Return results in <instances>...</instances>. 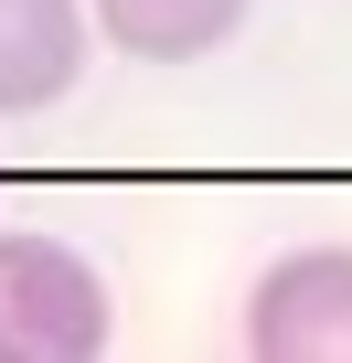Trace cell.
<instances>
[{"label":"cell","instance_id":"277c9868","mask_svg":"<svg viewBox=\"0 0 352 363\" xmlns=\"http://www.w3.org/2000/svg\"><path fill=\"white\" fill-rule=\"evenodd\" d=\"M86 11L128 65H203L214 43H235L246 0H86Z\"/></svg>","mask_w":352,"mask_h":363},{"label":"cell","instance_id":"6da1fadb","mask_svg":"<svg viewBox=\"0 0 352 363\" xmlns=\"http://www.w3.org/2000/svg\"><path fill=\"white\" fill-rule=\"evenodd\" d=\"M107 352V278L64 235H0V363Z\"/></svg>","mask_w":352,"mask_h":363},{"label":"cell","instance_id":"3957f363","mask_svg":"<svg viewBox=\"0 0 352 363\" xmlns=\"http://www.w3.org/2000/svg\"><path fill=\"white\" fill-rule=\"evenodd\" d=\"M86 0H0V118H33L86 75Z\"/></svg>","mask_w":352,"mask_h":363},{"label":"cell","instance_id":"7a4b0ae2","mask_svg":"<svg viewBox=\"0 0 352 363\" xmlns=\"http://www.w3.org/2000/svg\"><path fill=\"white\" fill-rule=\"evenodd\" d=\"M246 352L267 363H352V246H299L246 289Z\"/></svg>","mask_w":352,"mask_h":363}]
</instances>
